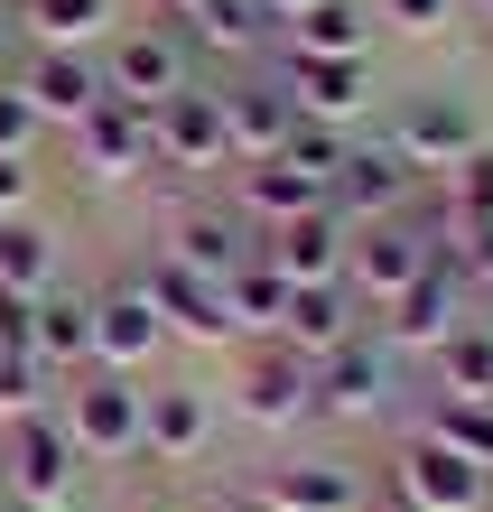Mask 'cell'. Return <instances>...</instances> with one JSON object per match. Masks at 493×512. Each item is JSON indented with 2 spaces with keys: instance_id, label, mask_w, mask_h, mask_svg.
Segmentation results:
<instances>
[{
  "instance_id": "6da1fadb",
  "label": "cell",
  "mask_w": 493,
  "mask_h": 512,
  "mask_svg": "<svg viewBox=\"0 0 493 512\" xmlns=\"http://www.w3.org/2000/svg\"><path fill=\"white\" fill-rule=\"evenodd\" d=\"M56 419H66V438L84 447V466H131L149 391H140V373H75L56 391Z\"/></svg>"
},
{
  "instance_id": "7a4b0ae2",
  "label": "cell",
  "mask_w": 493,
  "mask_h": 512,
  "mask_svg": "<svg viewBox=\"0 0 493 512\" xmlns=\"http://www.w3.org/2000/svg\"><path fill=\"white\" fill-rule=\"evenodd\" d=\"M103 84H112L121 103H140V112H159L168 94H187V84H196L187 28H177L168 10H159V19H121L112 47H103Z\"/></svg>"
},
{
  "instance_id": "3957f363",
  "label": "cell",
  "mask_w": 493,
  "mask_h": 512,
  "mask_svg": "<svg viewBox=\"0 0 493 512\" xmlns=\"http://www.w3.org/2000/svg\"><path fill=\"white\" fill-rule=\"evenodd\" d=\"M466 317H475V270H466V252H456V243H438V252H428V270L382 308V336H391V354H438Z\"/></svg>"
},
{
  "instance_id": "277c9868",
  "label": "cell",
  "mask_w": 493,
  "mask_h": 512,
  "mask_svg": "<svg viewBox=\"0 0 493 512\" xmlns=\"http://www.w3.org/2000/svg\"><path fill=\"white\" fill-rule=\"evenodd\" d=\"M438 243H447V224H419V205H410V215H391V224H354V243H345V289L382 317L391 298L428 270V252H438Z\"/></svg>"
},
{
  "instance_id": "5b68a950",
  "label": "cell",
  "mask_w": 493,
  "mask_h": 512,
  "mask_svg": "<svg viewBox=\"0 0 493 512\" xmlns=\"http://www.w3.org/2000/svg\"><path fill=\"white\" fill-rule=\"evenodd\" d=\"M317 419H335V429H363V419H382L391 410V391H400V354L382 326H363V336H345L335 354H317Z\"/></svg>"
},
{
  "instance_id": "8992f818",
  "label": "cell",
  "mask_w": 493,
  "mask_h": 512,
  "mask_svg": "<svg viewBox=\"0 0 493 512\" xmlns=\"http://www.w3.org/2000/svg\"><path fill=\"white\" fill-rule=\"evenodd\" d=\"M75 485H84V447L66 438L56 410H28L0 429V494L10 503H75Z\"/></svg>"
},
{
  "instance_id": "52a82bcc",
  "label": "cell",
  "mask_w": 493,
  "mask_h": 512,
  "mask_svg": "<svg viewBox=\"0 0 493 512\" xmlns=\"http://www.w3.org/2000/svg\"><path fill=\"white\" fill-rule=\"evenodd\" d=\"M131 280L149 289V308H159V326H168V336H187V345H205V354H214V345H242V336H233V308H224V280L187 270L168 243H149Z\"/></svg>"
},
{
  "instance_id": "ba28073f",
  "label": "cell",
  "mask_w": 493,
  "mask_h": 512,
  "mask_svg": "<svg viewBox=\"0 0 493 512\" xmlns=\"http://www.w3.org/2000/svg\"><path fill=\"white\" fill-rule=\"evenodd\" d=\"M270 75L289 84L298 122L354 131L363 112H373V56H298V47H270Z\"/></svg>"
},
{
  "instance_id": "9c48e42d",
  "label": "cell",
  "mask_w": 493,
  "mask_h": 512,
  "mask_svg": "<svg viewBox=\"0 0 493 512\" xmlns=\"http://www.w3.org/2000/svg\"><path fill=\"white\" fill-rule=\"evenodd\" d=\"M382 140H391L419 177H447L456 159H475L493 131H484V112H475L466 94H410V103L391 112V131H382Z\"/></svg>"
},
{
  "instance_id": "30bf717a",
  "label": "cell",
  "mask_w": 493,
  "mask_h": 512,
  "mask_svg": "<svg viewBox=\"0 0 493 512\" xmlns=\"http://www.w3.org/2000/svg\"><path fill=\"white\" fill-rule=\"evenodd\" d=\"M419 187H428V177L400 159L391 140H345V168L326 177V205L345 224H391V215H410V205H419Z\"/></svg>"
},
{
  "instance_id": "8fae6325",
  "label": "cell",
  "mask_w": 493,
  "mask_h": 512,
  "mask_svg": "<svg viewBox=\"0 0 493 512\" xmlns=\"http://www.w3.org/2000/svg\"><path fill=\"white\" fill-rule=\"evenodd\" d=\"M149 149H159V168H177V177H214V168H233L224 84H187V94H168L159 112H149Z\"/></svg>"
},
{
  "instance_id": "7c38bea8",
  "label": "cell",
  "mask_w": 493,
  "mask_h": 512,
  "mask_svg": "<svg viewBox=\"0 0 493 512\" xmlns=\"http://www.w3.org/2000/svg\"><path fill=\"white\" fill-rule=\"evenodd\" d=\"M66 140H75V177H84V187H140V177L159 168V149H149V112L121 103V94H103Z\"/></svg>"
},
{
  "instance_id": "4fadbf2b",
  "label": "cell",
  "mask_w": 493,
  "mask_h": 512,
  "mask_svg": "<svg viewBox=\"0 0 493 512\" xmlns=\"http://www.w3.org/2000/svg\"><path fill=\"white\" fill-rule=\"evenodd\" d=\"M391 494H410L419 512H493V475L456 447H438L428 429H410L391 457Z\"/></svg>"
},
{
  "instance_id": "5bb4252c",
  "label": "cell",
  "mask_w": 493,
  "mask_h": 512,
  "mask_svg": "<svg viewBox=\"0 0 493 512\" xmlns=\"http://www.w3.org/2000/svg\"><path fill=\"white\" fill-rule=\"evenodd\" d=\"M233 410L252 419V429H307V419H317V373H307V354L261 336L252 354H242V373H233Z\"/></svg>"
},
{
  "instance_id": "9a60e30c",
  "label": "cell",
  "mask_w": 493,
  "mask_h": 512,
  "mask_svg": "<svg viewBox=\"0 0 493 512\" xmlns=\"http://www.w3.org/2000/svg\"><path fill=\"white\" fill-rule=\"evenodd\" d=\"M168 252L187 261V270H205V280H224V270H242V261L261 252V224H242L233 196H187L168 215Z\"/></svg>"
},
{
  "instance_id": "2e32d148",
  "label": "cell",
  "mask_w": 493,
  "mask_h": 512,
  "mask_svg": "<svg viewBox=\"0 0 493 512\" xmlns=\"http://www.w3.org/2000/svg\"><path fill=\"white\" fill-rule=\"evenodd\" d=\"M19 94L38 103L47 131H75L84 112L112 94V84H103V56H94V47H38V56L19 66Z\"/></svg>"
},
{
  "instance_id": "e0dca14e",
  "label": "cell",
  "mask_w": 493,
  "mask_h": 512,
  "mask_svg": "<svg viewBox=\"0 0 493 512\" xmlns=\"http://www.w3.org/2000/svg\"><path fill=\"white\" fill-rule=\"evenodd\" d=\"M159 345H168V326L149 308V289L140 280H103L94 289V373H140Z\"/></svg>"
},
{
  "instance_id": "ac0fdd59",
  "label": "cell",
  "mask_w": 493,
  "mask_h": 512,
  "mask_svg": "<svg viewBox=\"0 0 493 512\" xmlns=\"http://www.w3.org/2000/svg\"><path fill=\"white\" fill-rule=\"evenodd\" d=\"M177 28H187L196 66H205V56H224V66H261V56L280 47V10H270V0H196Z\"/></svg>"
},
{
  "instance_id": "d6986e66",
  "label": "cell",
  "mask_w": 493,
  "mask_h": 512,
  "mask_svg": "<svg viewBox=\"0 0 493 512\" xmlns=\"http://www.w3.org/2000/svg\"><path fill=\"white\" fill-rule=\"evenodd\" d=\"M252 503H280V512H363L373 503V475H363L354 457H289L261 475Z\"/></svg>"
},
{
  "instance_id": "ffe728a7",
  "label": "cell",
  "mask_w": 493,
  "mask_h": 512,
  "mask_svg": "<svg viewBox=\"0 0 493 512\" xmlns=\"http://www.w3.org/2000/svg\"><path fill=\"white\" fill-rule=\"evenodd\" d=\"M345 243H354V224L335 215V205H317V215H289V224H270V233H261V252H270V270H280L289 289L345 280Z\"/></svg>"
},
{
  "instance_id": "44dd1931",
  "label": "cell",
  "mask_w": 493,
  "mask_h": 512,
  "mask_svg": "<svg viewBox=\"0 0 493 512\" xmlns=\"http://www.w3.org/2000/svg\"><path fill=\"white\" fill-rule=\"evenodd\" d=\"M224 196L242 205V224H289V215H317L326 205V177H307L298 159H242V168H224Z\"/></svg>"
},
{
  "instance_id": "7402d4cb",
  "label": "cell",
  "mask_w": 493,
  "mask_h": 512,
  "mask_svg": "<svg viewBox=\"0 0 493 512\" xmlns=\"http://www.w3.org/2000/svg\"><path fill=\"white\" fill-rule=\"evenodd\" d=\"M224 131H233V168H242V159H280L289 131H298L289 84H280V75H242V84H224Z\"/></svg>"
},
{
  "instance_id": "603a6c76",
  "label": "cell",
  "mask_w": 493,
  "mask_h": 512,
  "mask_svg": "<svg viewBox=\"0 0 493 512\" xmlns=\"http://www.w3.org/2000/svg\"><path fill=\"white\" fill-rule=\"evenodd\" d=\"M363 326H373V308H363L345 280H317V289H289V317H280V336H270V345H289V354L317 364V354H335L345 336H363Z\"/></svg>"
},
{
  "instance_id": "cb8c5ba5",
  "label": "cell",
  "mask_w": 493,
  "mask_h": 512,
  "mask_svg": "<svg viewBox=\"0 0 493 512\" xmlns=\"http://www.w3.org/2000/svg\"><path fill=\"white\" fill-rule=\"evenodd\" d=\"M205 438H214V391H196V382H159V391H149L140 457H159V466H196V457H205Z\"/></svg>"
},
{
  "instance_id": "d4e9b609",
  "label": "cell",
  "mask_w": 493,
  "mask_h": 512,
  "mask_svg": "<svg viewBox=\"0 0 493 512\" xmlns=\"http://www.w3.org/2000/svg\"><path fill=\"white\" fill-rule=\"evenodd\" d=\"M38 354H47L56 382L94 373V289H66V280H56V289L38 298Z\"/></svg>"
},
{
  "instance_id": "484cf974",
  "label": "cell",
  "mask_w": 493,
  "mask_h": 512,
  "mask_svg": "<svg viewBox=\"0 0 493 512\" xmlns=\"http://www.w3.org/2000/svg\"><path fill=\"white\" fill-rule=\"evenodd\" d=\"M280 47H298V56H373V0H317V10L280 19Z\"/></svg>"
},
{
  "instance_id": "4316f807",
  "label": "cell",
  "mask_w": 493,
  "mask_h": 512,
  "mask_svg": "<svg viewBox=\"0 0 493 512\" xmlns=\"http://www.w3.org/2000/svg\"><path fill=\"white\" fill-rule=\"evenodd\" d=\"M428 391H447V401H493V317H466L438 354H428Z\"/></svg>"
},
{
  "instance_id": "83f0119b",
  "label": "cell",
  "mask_w": 493,
  "mask_h": 512,
  "mask_svg": "<svg viewBox=\"0 0 493 512\" xmlns=\"http://www.w3.org/2000/svg\"><path fill=\"white\" fill-rule=\"evenodd\" d=\"M121 28V0H19V38L28 47H94Z\"/></svg>"
},
{
  "instance_id": "f1b7e54d",
  "label": "cell",
  "mask_w": 493,
  "mask_h": 512,
  "mask_svg": "<svg viewBox=\"0 0 493 512\" xmlns=\"http://www.w3.org/2000/svg\"><path fill=\"white\" fill-rule=\"evenodd\" d=\"M224 308H233V336H280V317H289V280L270 270V252H252L242 270H224Z\"/></svg>"
},
{
  "instance_id": "f546056e",
  "label": "cell",
  "mask_w": 493,
  "mask_h": 512,
  "mask_svg": "<svg viewBox=\"0 0 493 512\" xmlns=\"http://www.w3.org/2000/svg\"><path fill=\"white\" fill-rule=\"evenodd\" d=\"M0 289H10V298H47L56 289V233L38 215L0 224Z\"/></svg>"
},
{
  "instance_id": "4dcf8cb0",
  "label": "cell",
  "mask_w": 493,
  "mask_h": 512,
  "mask_svg": "<svg viewBox=\"0 0 493 512\" xmlns=\"http://www.w3.org/2000/svg\"><path fill=\"white\" fill-rule=\"evenodd\" d=\"M419 429L456 447V457H475L493 475V401H447V391H428V410H419Z\"/></svg>"
},
{
  "instance_id": "1f68e13d",
  "label": "cell",
  "mask_w": 493,
  "mask_h": 512,
  "mask_svg": "<svg viewBox=\"0 0 493 512\" xmlns=\"http://www.w3.org/2000/svg\"><path fill=\"white\" fill-rule=\"evenodd\" d=\"M56 391H66V382L47 373V354H0V429L28 419V410H47Z\"/></svg>"
},
{
  "instance_id": "d6a6232c",
  "label": "cell",
  "mask_w": 493,
  "mask_h": 512,
  "mask_svg": "<svg viewBox=\"0 0 493 512\" xmlns=\"http://www.w3.org/2000/svg\"><path fill=\"white\" fill-rule=\"evenodd\" d=\"M38 140H47L38 103L19 94V75H0V159H38Z\"/></svg>"
},
{
  "instance_id": "836d02e7",
  "label": "cell",
  "mask_w": 493,
  "mask_h": 512,
  "mask_svg": "<svg viewBox=\"0 0 493 512\" xmlns=\"http://www.w3.org/2000/svg\"><path fill=\"white\" fill-rule=\"evenodd\" d=\"M345 140H354V131H326V122H298L280 159H298L307 177H335V168H345Z\"/></svg>"
},
{
  "instance_id": "e575fe53",
  "label": "cell",
  "mask_w": 493,
  "mask_h": 512,
  "mask_svg": "<svg viewBox=\"0 0 493 512\" xmlns=\"http://www.w3.org/2000/svg\"><path fill=\"white\" fill-rule=\"evenodd\" d=\"M373 19H391L400 38H447V28H456V0H373Z\"/></svg>"
},
{
  "instance_id": "d590c367",
  "label": "cell",
  "mask_w": 493,
  "mask_h": 512,
  "mask_svg": "<svg viewBox=\"0 0 493 512\" xmlns=\"http://www.w3.org/2000/svg\"><path fill=\"white\" fill-rule=\"evenodd\" d=\"M0 354H38V298L0 289Z\"/></svg>"
},
{
  "instance_id": "8d00e7d4",
  "label": "cell",
  "mask_w": 493,
  "mask_h": 512,
  "mask_svg": "<svg viewBox=\"0 0 493 512\" xmlns=\"http://www.w3.org/2000/svg\"><path fill=\"white\" fill-rule=\"evenodd\" d=\"M38 205V159H0V215H28Z\"/></svg>"
},
{
  "instance_id": "74e56055",
  "label": "cell",
  "mask_w": 493,
  "mask_h": 512,
  "mask_svg": "<svg viewBox=\"0 0 493 512\" xmlns=\"http://www.w3.org/2000/svg\"><path fill=\"white\" fill-rule=\"evenodd\" d=\"M10 47H19V10L0 0V75H19V66H10Z\"/></svg>"
},
{
  "instance_id": "f35d334b",
  "label": "cell",
  "mask_w": 493,
  "mask_h": 512,
  "mask_svg": "<svg viewBox=\"0 0 493 512\" xmlns=\"http://www.w3.org/2000/svg\"><path fill=\"white\" fill-rule=\"evenodd\" d=\"M363 512H419L410 494H391V485H373V503H363Z\"/></svg>"
},
{
  "instance_id": "ab89813d",
  "label": "cell",
  "mask_w": 493,
  "mask_h": 512,
  "mask_svg": "<svg viewBox=\"0 0 493 512\" xmlns=\"http://www.w3.org/2000/svg\"><path fill=\"white\" fill-rule=\"evenodd\" d=\"M475 317H493V261L475 270Z\"/></svg>"
},
{
  "instance_id": "60d3db41",
  "label": "cell",
  "mask_w": 493,
  "mask_h": 512,
  "mask_svg": "<svg viewBox=\"0 0 493 512\" xmlns=\"http://www.w3.org/2000/svg\"><path fill=\"white\" fill-rule=\"evenodd\" d=\"M270 10H280V19H298V10H317V0H270Z\"/></svg>"
},
{
  "instance_id": "b9f144b4",
  "label": "cell",
  "mask_w": 493,
  "mask_h": 512,
  "mask_svg": "<svg viewBox=\"0 0 493 512\" xmlns=\"http://www.w3.org/2000/svg\"><path fill=\"white\" fill-rule=\"evenodd\" d=\"M159 10H168V19H187V10H196V0H159Z\"/></svg>"
},
{
  "instance_id": "7bdbcfd3",
  "label": "cell",
  "mask_w": 493,
  "mask_h": 512,
  "mask_svg": "<svg viewBox=\"0 0 493 512\" xmlns=\"http://www.w3.org/2000/svg\"><path fill=\"white\" fill-rule=\"evenodd\" d=\"M19 512H75V503H19Z\"/></svg>"
},
{
  "instance_id": "ee69618b",
  "label": "cell",
  "mask_w": 493,
  "mask_h": 512,
  "mask_svg": "<svg viewBox=\"0 0 493 512\" xmlns=\"http://www.w3.org/2000/svg\"><path fill=\"white\" fill-rule=\"evenodd\" d=\"M242 512H280V503H242Z\"/></svg>"
},
{
  "instance_id": "f6af8a7d",
  "label": "cell",
  "mask_w": 493,
  "mask_h": 512,
  "mask_svg": "<svg viewBox=\"0 0 493 512\" xmlns=\"http://www.w3.org/2000/svg\"><path fill=\"white\" fill-rule=\"evenodd\" d=\"M0 512H19V503H10V494H0Z\"/></svg>"
},
{
  "instance_id": "bcb514c9",
  "label": "cell",
  "mask_w": 493,
  "mask_h": 512,
  "mask_svg": "<svg viewBox=\"0 0 493 512\" xmlns=\"http://www.w3.org/2000/svg\"><path fill=\"white\" fill-rule=\"evenodd\" d=\"M475 10H484V19H493V0H475Z\"/></svg>"
},
{
  "instance_id": "7dc6e473",
  "label": "cell",
  "mask_w": 493,
  "mask_h": 512,
  "mask_svg": "<svg viewBox=\"0 0 493 512\" xmlns=\"http://www.w3.org/2000/svg\"><path fill=\"white\" fill-rule=\"evenodd\" d=\"M0 224H10V215H0Z\"/></svg>"
}]
</instances>
